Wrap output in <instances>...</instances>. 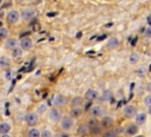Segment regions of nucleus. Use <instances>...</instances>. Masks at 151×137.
<instances>
[{
    "instance_id": "obj_29",
    "label": "nucleus",
    "mask_w": 151,
    "mask_h": 137,
    "mask_svg": "<svg viewBox=\"0 0 151 137\" xmlns=\"http://www.w3.org/2000/svg\"><path fill=\"white\" fill-rule=\"evenodd\" d=\"M137 137H139V136H137Z\"/></svg>"
},
{
    "instance_id": "obj_24",
    "label": "nucleus",
    "mask_w": 151,
    "mask_h": 137,
    "mask_svg": "<svg viewBox=\"0 0 151 137\" xmlns=\"http://www.w3.org/2000/svg\"><path fill=\"white\" fill-rule=\"evenodd\" d=\"M144 34H145V37H147V38H151V26H149V27H146V28H145V31H144Z\"/></svg>"
},
{
    "instance_id": "obj_16",
    "label": "nucleus",
    "mask_w": 151,
    "mask_h": 137,
    "mask_svg": "<svg viewBox=\"0 0 151 137\" xmlns=\"http://www.w3.org/2000/svg\"><path fill=\"white\" fill-rule=\"evenodd\" d=\"M129 59H130V63H131V64H137V63H138V60H139V54H138V53H136V52H133V53H131V54H130Z\"/></svg>"
},
{
    "instance_id": "obj_15",
    "label": "nucleus",
    "mask_w": 151,
    "mask_h": 137,
    "mask_svg": "<svg viewBox=\"0 0 151 137\" xmlns=\"http://www.w3.org/2000/svg\"><path fill=\"white\" fill-rule=\"evenodd\" d=\"M118 44H119V41H118L117 38H110V39H109V43H107V46H109L110 48H114V47L118 46Z\"/></svg>"
},
{
    "instance_id": "obj_17",
    "label": "nucleus",
    "mask_w": 151,
    "mask_h": 137,
    "mask_svg": "<svg viewBox=\"0 0 151 137\" xmlns=\"http://www.w3.org/2000/svg\"><path fill=\"white\" fill-rule=\"evenodd\" d=\"M138 131V126L137 125H129L126 129V133L127 135H134Z\"/></svg>"
},
{
    "instance_id": "obj_14",
    "label": "nucleus",
    "mask_w": 151,
    "mask_h": 137,
    "mask_svg": "<svg viewBox=\"0 0 151 137\" xmlns=\"http://www.w3.org/2000/svg\"><path fill=\"white\" fill-rule=\"evenodd\" d=\"M103 109L100 107V106H98V105H96V106H92V109H91V113L93 115V116H101L103 115Z\"/></svg>"
},
{
    "instance_id": "obj_23",
    "label": "nucleus",
    "mask_w": 151,
    "mask_h": 137,
    "mask_svg": "<svg viewBox=\"0 0 151 137\" xmlns=\"http://www.w3.org/2000/svg\"><path fill=\"white\" fill-rule=\"evenodd\" d=\"M112 97V92H110V91H106L104 94H103V99L104 100H106V99H110Z\"/></svg>"
},
{
    "instance_id": "obj_21",
    "label": "nucleus",
    "mask_w": 151,
    "mask_h": 137,
    "mask_svg": "<svg viewBox=\"0 0 151 137\" xmlns=\"http://www.w3.org/2000/svg\"><path fill=\"white\" fill-rule=\"evenodd\" d=\"M144 103L146 106H151V94H147L145 98H144Z\"/></svg>"
},
{
    "instance_id": "obj_8",
    "label": "nucleus",
    "mask_w": 151,
    "mask_h": 137,
    "mask_svg": "<svg viewBox=\"0 0 151 137\" xmlns=\"http://www.w3.org/2000/svg\"><path fill=\"white\" fill-rule=\"evenodd\" d=\"M65 104V98L61 94H57L53 99V105L54 106H63Z\"/></svg>"
},
{
    "instance_id": "obj_5",
    "label": "nucleus",
    "mask_w": 151,
    "mask_h": 137,
    "mask_svg": "<svg viewBox=\"0 0 151 137\" xmlns=\"http://www.w3.org/2000/svg\"><path fill=\"white\" fill-rule=\"evenodd\" d=\"M48 118L53 122H58L60 118H61V112L58 110V109H51L50 112H48Z\"/></svg>"
},
{
    "instance_id": "obj_26",
    "label": "nucleus",
    "mask_w": 151,
    "mask_h": 137,
    "mask_svg": "<svg viewBox=\"0 0 151 137\" xmlns=\"http://www.w3.org/2000/svg\"><path fill=\"white\" fill-rule=\"evenodd\" d=\"M147 22H149V25L151 26V15H150V17L147 18Z\"/></svg>"
},
{
    "instance_id": "obj_22",
    "label": "nucleus",
    "mask_w": 151,
    "mask_h": 137,
    "mask_svg": "<svg viewBox=\"0 0 151 137\" xmlns=\"http://www.w3.org/2000/svg\"><path fill=\"white\" fill-rule=\"evenodd\" d=\"M41 137H52V132L50 130H44L41 132Z\"/></svg>"
},
{
    "instance_id": "obj_18",
    "label": "nucleus",
    "mask_w": 151,
    "mask_h": 137,
    "mask_svg": "<svg viewBox=\"0 0 151 137\" xmlns=\"http://www.w3.org/2000/svg\"><path fill=\"white\" fill-rule=\"evenodd\" d=\"M9 64H11V61H9L8 58H6V57H1V58H0V66H1V67H6V66H8Z\"/></svg>"
},
{
    "instance_id": "obj_19",
    "label": "nucleus",
    "mask_w": 151,
    "mask_h": 137,
    "mask_svg": "<svg viewBox=\"0 0 151 137\" xmlns=\"http://www.w3.org/2000/svg\"><path fill=\"white\" fill-rule=\"evenodd\" d=\"M46 109H47V105L46 104H40L38 106V113H44L46 111Z\"/></svg>"
},
{
    "instance_id": "obj_20",
    "label": "nucleus",
    "mask_w": 151,
    "mask_h": 137,
    "mask_svg": "<svg viewBox=\"0 0 151 137\" xmlns=\"http://www.w3.org/2000/svg\"><path fill=\"white\" fill-rule=\"evenodd\" d=\"M8 35V31L6 28H0V38H6Z\"/></svg>"
},
{
    "instance_id": "obj_25",
    "label": "nucleus",
    "mask_w": 151,
    "mask_h": 137,
    "mask_svg": "<svg viewBox=\"0 0 151 137\" xmlns=\"http://www.w3.org/2000/svg\"><path fill=\"white\" fill-rule=\"evenodd\" d=\"M114 133H116L114 131H109V132H106V133L104 135V137H114V136H116Z\"/></svg>"
},
{
    "instance_id": "obj_27",
    "label": "nucleus",
    "mask_w": 151,
    "mask_h": 137,
    "mask_svg": "<svg viewBox=\"0 0 151 137\" xmlns=\"http://www.w3.org/2000/svg\"><path fill=\"white\" fill-rule=\"evenodd\" d=\"M1 137H11V136H9V135H7V133H6V135H2V136H1Z\"/></svg>"
},
{
    "instance_id": "obj_1",
    "label": "nucleus",
    "mask_w": 151,
    "mask_h": 137,
    "mask_svg": "<svg viewBox=\"0 0 151 137\" xmlns=\"http://www.w3.org/2000/svg\"><path fill=\"white\" fill-rule=\"evenodd\" d=\"M34 17H35V11H34L33 8H31V7L24 8V9L21 11V13H20V18H21L22 20H25V21H28V20L33 19Z\"/></svg>"
},
{
    "instance_id": "obj_28",
    "label": "nucleus",
    "mask_w": 151,
    "mask_h": 137,
    "mask_svg": "<svg viewBox=\"0 0 151 137\" xmlns=\"http://www.w3.org/2000/svg\"><path fill=\"white\" fill-rule=\"evenodd\" d=\"M149 112H150V115H151V106H149Z\"/></svg>"
},
{
    "instance_id": "obj_4",
    "label": "nucleus",
    "mask_w": 151,
    "mask_h": 137,
    "mask_svg": "<svg viewBox=\"0 0 151 137\" xmlns=\"http://www.w3.org/2000/svg\"><path fill=\"white\" fill-rule=\"evenodd\" d=\"M25 119H26V123H27L28 125H35V124L39 122L38 113H35V112H28V113L26 115Z\"/></svg>"
},
{
    "instance_id": "obj_6",
    "label": "nucleus",
    "mask_w": 151,
    "mask_h": 137,
    "mask_svg": "<svg viewBox=\"0 0 151 137\" xmlns=\"http://www.w3.org/2000/svg\"><path fill=\"white\" fill-rule=\"evenodd\" d=\"M123 112H124V115H125L126 117H133V116H136V107H134L133 105L129 104V105H126V106L124 107Z\"/></svg>"
},
{
    "instance_id": "obj_12",
    "label": "nucleus",
    "mask_w": 151,
    "mask_h": 137,
    "mask_svg": "<svg viewBox=\"0 0 151 137\" xmlns=\"http://www.w3.org/2000/svg\"><path fill=\"white\" fill-rule=\"evenodd\" d=\"M9 130H11V125H9L8 123H1V124H0V133H1V135L8 133Z\"/></svg>"
},
{
    "instance_id": "obj_9",
    "label": "nucleus",
    "mask_w": 151,
    "mask_h": 137,
    "mask_svg": "<svg viewBox=\"0 0 151 137\" xmlns=\"http://www.w3.org/2000/svg\"><path fill=\"white\" fill-rule=\"evenodd\" d=\"M98 97V92L96 91V90H88V91H86V93H85V98L87 99V100H93V99H96Z\"/></svg>"
},
{
    "instance_id": "obj_7",
    "label": "nucleus",
    "mask_w": 151,
    "mask_h": 137,
    "mask_svg": "<svg viewBox=\"0 0 151 137\" xmlns=\"http://www.w3.org/2000/svg\"><path fill=\"white\" fill-rule=\"evenodd\" d=\"M32 45H33V43H32V40L29 38H22L21 41H20V47L22 50H25V51L29 50L32 47Z\"/></svg>"
},
{
    "instance_id": "obj_2",
    "label": "nucleus",
    "mask_w": 151,
    "mask_h": 137,
    "mask_svg": "<svg viewBox=\"0 0 151 137\" xmlns=\"http://www.w3.org/2000/svg\"><path fill=\"white\" fill-rule=\"evenodd\" d=\"M74 125V119L72 117H64L61 119V128L65 130V131H68L73 128Z\"/></svg>"
},
{
    "instance_id": "obj_10",
    "label": "nucleus",
    "mask_w": 151,
    "mask_h": 137,
    "mask_svg": "<svg viewBox=\"0 0 151 137\" xmlns=\"http://www.w3.org/2000/svg\"><path fill=\"white\" fill-rule=\"evenodd\" d=\"M18 45H19V43H18V40L17 39H14V38H9V39H7V41H6V46L8 47V48H17L18 47Z\"/></svg>"
},
{
    "instance_id": "obj_13",
    "label": "nucleus",
    "mask_w": 151,
    "mask_h": 137,
    "mask_svg": "<svg viewBox=\"0 0 151 137\" xmlns=\"http://www.w3.org/2000/svg\"><path fill=\"white\" fill-rule=\"evenodd\" d=\"M27 135H28V137H40L41 136V132L37 128H32V129L28 130Z\"/></svg>"
},
{
    "instance_id": "obj_3",
    "label": "nucleus",
    "mask_w": 151,
    "mask_h": 137,
    "mask_svg": "<svg viewBox=\"0 0 151 137\" xmlns=\"http://www.w3.org/2000/svg\"><path fill=\"white\" fill-rule=\"evenodd\" d=\"M19 19H20V13H19V11L12 9L11 12H8V14H7V21H8L9 24H15V22H18Z\"/></svg>"
},
{
    "instance_id": "obj_11",
    "label": "nucleus",
    "mask_w": 151,
    "mask_h": 137,
    "mask_svg": "<svg viewBox=\"0 0 151 137\" xmlns=\"http://www.w3.org/2000/svg\"><path fill=\"white\" fill-rule=\"evenodd\" d=\"M145 120H146V115H145L144 112H139V113H137V116H136V122H137V124L142 125V124L145 123Z\"/></svg>"
}]
</instances>
